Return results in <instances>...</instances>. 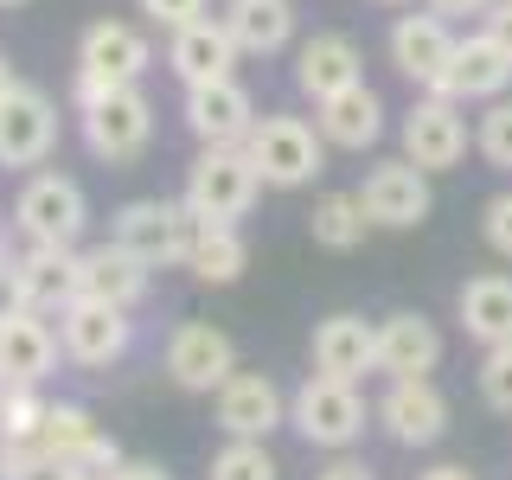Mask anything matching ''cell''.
Masks as SVG:
<instances>
[{
    "label": "cell",
    "mask_w": 512,
    "mask_h": 480,
    "mask_svg": "<svg viewBox=\"0 0 512 480\" xmlns=\"http://www.w3.org/2000/svg\"><path fill=\"white\" fill-rule=\"evenodd\" d=\"M256 192H263V173H256V160L244 154V141H224V148H199L186 173V205L199 224H237L250 218Z\"/></svg>",
    "instance_id": "6da1fadb"
},
{
    "label": "cell",
    "mask_w": 512,
    "mask_h": 480,
    "mask_svg": "<svg viewBox=\"0 0 512 480\" xmlns=\"http://www.w3.org/2000/svg\"><path fill=\"white\" fill-rule=\"evenodd\" d=\"M244 154L256 160L263 186H276V192L314 186L327 173V135L301 116H256V128L244 135Z\"/></svg>",
    "instance_id": "7a4b0ae2"
},
{
    "label": "cell",
    "mask_w": 512,
    "mask_h": 480,
    "mask_svg": "<svg viewBox=\"0 0 512 480\" xmlns=\"http://www.w3.org/2000/svg\"><path fill=\"white\" fill-rule=\"evenodd\" d=\"M116 244L148 269H186L192 244H199V218L186 199H128L116 212Z\"/></svg>",
    "instance_id": "3957f363"
},
{
    "label": "cell",
    "mask_w": 512,
    "mask_h": 480,
    "mask_svg": "<svg viewBox=\"0 0 512 480\" xmlns=\"http://www.w3.org/2000/svg\"><path fill=\"white\" fill-rule=\"evenodd\" d=\"M365 416H372V410H365V397H359L352 378L314 372L295 397H288V423L301 429L308 448H327V455H346V448L365 436Z\"/></svg>",
    "instance_id": "277c9868"
},
{
    "label": "cell",
    "mask_w": 512,
    "mask_h": 480,
    "mask_svg": "<svg viewBox=\"0 0 512 480\" xmlns=\"http://www.w3.org/2000/svg\"><path fill=\"white\" fill-rule=\"evenodd\" d=\"M77 122H84V148L96 160H109V167L141 160V154H148V141H154V103L141 96V84H116L103 103L77 109Z\"/></svg>",
    "instance_id": "5b68a950"
},
{
    "label": "cell",
    "mask_w": 512,
    "mask_h": 480,
    "mask_svg": "<svg viewBox=\"0 0 512 480\" xmlns=\"http://www.w3.org/2000/svg\"><path fill=\"white\" fill-rule=\"evenodd\" d=\"M58 346H64V359L84 365V372H109V365L135 346V320H128V308H116V301L77 295L71 308L58 314Z\"/></svg>",
    "instance_id": "8992f818"
},
{
    "label": "cell",
    "mask_w": 512,
    "mask_h": 480,
    "mask_svg": "<svg viewBox=\"0 0 512 480\" xmlns=\"http://www.w3.org/2000/svg\"><path fill=\"white\" fill-rule=\"evenodd\" d=\"M84 186L64 180V173H32L20 186V199H13V224L26 231V244H64L77 250V237H84Z\"/></svg>",
    "instance_id": "52a82bcc"
},
{
    "label": "cell",
    "mask_w": 512,
    "mask_h": 480,
    "mask_svg": "<svg viewBox=\"0 0 512 480\" xmlns=\"http://www.w3.org/2000/svg\"><path fill=\"white\" fill-rule=\"evenodd\" d=\"M359 205L384 231H416V224L436 212V192H429V173L416 160H378L359 186Z\"/></svg>",
    "instance_id": "ba28073f"
},
{
    "label": "cell",
    "mask_w": 512,
    "mask_h": 480,
    "mask_svg": "<svg viewBox=\"0 0 512 480\" xmlns=\"http://www.w3.org/2000/svg\"><path fill=\"white\" fill-rule=\"evenodd\" d=\"M468 122H461V103L423 90V103H410L404 116V160H416L423 173H455L468 160Z\"/></svg>",
    "instance_id": "9c48e42d"
},
{
    "label": "cell",
    "mask_w": 512,
    "mask_h": 480,
    "mask_svg": "<svg viewBox=\"0 0 512 480\" xmlns=\"http://www.w3.org/2000/svg\"><path fill=\"white\" fill-rule=\"evenodd\" d=\"M231 372H237V346H231L224 327H212V320H180V327L167 333V378L180 384V391L212 397Z\"/></svg>",
    "instance_id": "30bf717a"
},
{
    "label": "cell",
    "mask_w": 512,
    "mask_h": 480,
    "mask_svg": "<svg viewBox=\"0 0 512 480\" xmlns=\"http://www.w3.org/2000/svg\"><path fill=\"white\" fill-rule=\"evenodd\" d=\"M378 429L397 448H436L448 436V397L436 378H391V391L378 397Z\"/></svg>",
    "instance_id": "8fae6325"
},
{
    "label": "cell",
    "mask_w": 512,
    "mask_h": 480,
    "mask_svg": "<svg viewBox=\"0 0 512 480\" xmlns=\"http://www.w3.org/2000/svg\"><path fill=\"white\" fill-rule=\"evenodd\" d=\"M506 90H512V52L506 45L493 39L487 26L468 32V39H455L436 96H448V103H493V96H506Z\"/></svg>",
    "instance_id": "7c38bea8"
},
{
    "label": "cell",
    "mask_w": 512,
    "mask_h": 480,
    "mask_svg": "<svg viewBox=\"0 0 512 480\" xmlns=\"http://www.w3.org/2000/svg\"><path fill=\"white\" fill-rule=\"evenodd\" d=\"M58 148V109L45 90L13 84L0 103V167H45Z\"/></svg>",
    "instance_id": "4fadbf2b"
},
{
    "label": "cell",
    "mask_w": 512,
    "mask_h": 480,
    "mask_svg": "<svg viewBox=\"0 0 512 480\" xmlns=\"http://www.w3.org/2000/svg\"><path fill=\"white\" fill-rule=\"evenodd\" d=\"M13 276H20V308L45 314V320H58L84 295V263L64 244H32L26 256H13Z\"/></svg>",
    "instance_id": "5bb4252c"
},
{
    "label": "cell",
    "mask_w": 512,
    "mask_h": 480,
    "mask_svg": "<svg viewBox=\"0 0 512 480\" xmlns=\"http://www.w3.org/2000/svg\"><path fill=\"white\" fill-rule=\"evenodd\" d=\"M212 404H218V429H224V436L269 442V429L288 423V397L276 391V378H269V372H231L212 391Z\"/></svg>",
    "instance_id": "9a60e30c"
},
{
    "label": "cell",
    "mask_w": 512,
    "mask_h": 480,
    "mask_svg": "<svg viewBox=\"0 0 512 480\" xmlns=\"http://www.w3.org/2000/svg\"><path fill=\"white\" fill-rule=\"evenodd\" d=\"M448 52H455V20H442L436 7H429V13H397V26H391V64L410 77L416 90H436L442 84Z\"/></svg>",
    "instance_id": "2e32d148"
},
{
    "label": "cell",
    "mask_w": 512,
    "mask_h": 480,
    "mask_svg": "<svg viewBox=\"0 0 512 480\" xmlns=\"http://www.w3.org/2000/svg\"><path fill=\"white\" fill-rule=\"evenodd\" d=\"M237 39H231V26L212 20V13H199V20H186V26H173V45H167V64H173V77L192 90V84H218V77H237Z\"/></svg>",
    "instance_id": "e0dca14e"
},
{
    "label": "cell",
    "mask_w": 512,
    "mask_h": 480,
    "mask_svg": "<svg viewBox=\"0 0 512 480\" xmlns=\"http://www.w3.org/2000/svg\"><path fill=\"white\" fill-rule=\"evenodd\" d=\"M186 128L199 148H224V141H244L256 128V103L237 77H218V84H192L186 90Z\"/></svg>",
    "instance_id": "ac0fdd59"
},
{
    "label": "cell",
    "mask_w": 512,
    "mask_h": 480,
    "mask_svg": "<svg viewBox=\"0 0 512 480\" xmlns=\"http://www.w3.org/2000/svg\"><path fill=\"white\" fill-rule=\"evenodd\" d=\"M314 128L327 135V148H346V154L378 148V135H384V103H378V90L359 77V84L320 96V103H314Z\"/></svg>",
    "instance_id": "d6986e66"
},
{
    "label": "cell",
    "mask_w": 512,
    "mask_h": 480,
    "mask_svg": "<svg viewBox=\"0 0 512 480\" xmlns=\"http://www.w3.org/2000/svg\"><path fill=\"white\" fill-rule=\"evenodd\" d=\"M64 346L52 333V320L32 314V308H13L7 320H0V372H7L13 384H45L58 372Z\"/></svg>",
    "instance_id": "ffe728a7"
},
{
    "label": "cell",
    "mask_w": 512,
    "mask_h": 480,
    "mask_svg": "<svg viewBox=\"0 0 512 480\" xmlns=\"http://www.w3.org/2000/svg\"><path fill=\"white\" fill-rule=\"evenodd\" d=\"M77 64L96 71V77H109V84H141V77L154 71V45L128 20H96L84 39H77Z\"/></svg>",
    "instance_id": "44dd1931"
},
{
    "label": "cell",
    "mask_w": 512,
    "mask_h": 480,
    "mask_svg": "<svg viewBox=\"0 0 512 480\" xmlns=\"http://www.w3.org/2000/svg\"><path fill=\"white\" fill-rule=\"evenodd\" d=\"M442 365V333L429 314H391L378 320V372L384 378H429Z\"/></svg>",
    "instance_id": "7402d4cb"
},
{
    "label": "cell",
    "mask_w": 512,
    "mask_h": 480,
    "mask_svg": "<svg viewBox=\"0 0 512 480\" xmlns=\"http://www.w3.org/2000/svg\"><path fill=\"white\" fill-rule=\"evenodd\" d=\"M314 372L352 378V384L365 372H378V327L359 320V314H327L314 327Z\"/></svg>",
    "instance_id": "603a6c76"
},
{
    "label": "cell",
    "mask_w": 512,
    "mask_h": 480,
    "mask_svg": "<svg viewBox=\"0 0 512 480\" xmlns=\"http://www.w3.org/2000/svg\"><path fill=\"white\" fill-rule=\"evenodd\" d=\"M359 39L352 32H314L308 45L295 52V84H301V96H333V90H346V84H359Z\"/></svg>",
    "instance_id": "cb8c5ba5"
},
{
    "label": "cell",
    "mask_w": 512,
    "mask_h": 480,
    "mask_svg": "<svg viewBox=\"0 0 512 480\" xmlns=\"http://www.w3.org/2000/svg\"><path fill=\"white\" fill-rule=\"evenodd\" d=\"M77 263H84V295L116 301V308H141V301H148V276H154V269L141 263V256H128L116 237L96 244V250H77Z\"/></svg>",
    "instance_id": "d4e9b609"
},
{
    "label": "cell",
    "mask_w": 512,
    "mask_h": 480,
    "mask_svg": "<svg viewBox=\"0 0 512 480\" xmlns=\"http://www.w3.org/2000/svg\"><path fill=\"white\" fill-rule=\"evenodd\" d=\"M244 58H276L295 39V0H224L218 13Z\"/></svg>",
    "instance_id": "484cf974"
},
{
    "label": "cell",
    "mask_w": 512,
    "mask_h": 480,
    "mask_svg": "<svg viewBox=\"0 0 512 480\" xmlns=\"http://www.w3.org/2000/svg\"><path fill=\"white\" fill-rule=\"evenodd\" d=\"M455 308L474 346H512V276H468Z\"/></svg>",
    "instance_id": "4316f807"
},
{
    "label": "cell",
    "mask_w": 512,
    "mask_h": 480,
    "mask_svg": "<svg viewBox=\"0 0 512 480\" xmlns=\"http://www.w3.org/2000/svg\"><path fill=\"white\" fill-rule=\"evenodd\" d=\"M365 231H372V218H365L359 192H327V199H314V212H308V237H314V250L352 256V250L365 244Z\"/></svg>",
    "instance_id": "83f0119b"
},
{
    "label": "cell",
    "mask_w": 512,
    "mask_h": 480,
    "mask_svg": "<svg viewBox=\"0 0 512 480\" xmlns=\"http://www.w3.org/2000/svg\"><path fill=\"white\" fill-rule=\"evenodd\" d=\"M186 269H192L199 282H212V288H231V282L250 269L244 231H237V224H199V244H192Z\"/></svg>",
    "instance_id": "f1b7e54d"
},
{
    "label": "cell",
    "mask_w": 512,
    "mask_h": 480,
    "mask_svg": "<svg viewBox=\"0 0 512 480\" xmlns=\"http://www.w3.org/2000/svg\"><path fill=\"white\" fill-rule=\"evenodd\" d=\"M103 436V429L90 423V410L84 404H45V423H39V442L52 448V455L64 461V468H71L77 455H84V448Z\"/></svg>",
    "instance_id": "f546056e"
},
{
    "label": "cell",
    "mask_w": 512,
    "mask_h": 480,
    "mask_svg": "<svg viewBox=\"0 0 512 480\" xmlns=\"http://www.w3.org/2000/svg\"><path fill=\"white\" fill-rule=\"evenodd\" d=\"M276 474H282L276 455H269L256 436H231L212 455V474H205V480H276Z\"/></svg>",
    "instance_id": "4dcf8cb0"
},
{
    "label": "cell",
    "mask_w": 512,
    "mask_h": 480,
    "mask_svg": "<svg viewBox=\"0 0 512 480\" xmlns=\"http://www.w3.org/2000/svg\"><path fill=\"white\" fill-rule=\"evenodd\" d=\"M0 480H71V474H64V461L52 448L32 436V442H0Z\"/></svg>",
    "instance_id": "1f68e13d"
},
{
    "label": "cell",
    "mask_w": 512,
    "mask_h": 480,
    "mask_svg": "<svg viewBox=\"0 0 512 480\" xmlns=\"http://www.w3.org/2000/svg\"><path fill=\"white\" fill-rule=\"evenodd\" d=\"M474 148H480V160H487V167L512 173V96H493V109H487V116H480V128H474Z\"/></svg>",
    "instance_id": "d6a6232c"
},
{
    "label": "cell",
    "mask_w": 512,
    "mask_h": 480,
    "mask_svg": "<svg viewBox=\"0 0 512 480\" xmlns=\"http://www.w3.org/2000/svg\"><path fill=\"white\" fill-rule=\"evenodd\" d=\"M39 423H45L39 384H13L7 404H0V442H32V436H39Z\"/></svg>",
    "instance_id": "836d02e7"
},
{
    "label": "cell",
    "mask_w": 512,
    "mask_h": 480,
    "mask_svg": "<svg viewBox=\"0 0 512 480\" xmlns=\"http://www.w3.org/2000/svg\"><path fill=\"white\" fill-rule=\"evenodd\" d=\"M480 397H487V410L512 416V346H480Z\"/></svg>",
    "instance_id": "e575fe53"
},
{
    "label": "cell",
    "mask_w": 512,
    "mask_h": 480,
    "mask_svg": "<svg viewBox=\"0 0 512 480\" xmlns=\"http://www.w3.org/2000/svg\"><path fill=\"white\" fill-rule=\"evenodd\" d=\"M480 237H487L493 256L512 263V192H493V199H487V212H480Z\"/></svg>",
    "instance_id": "d590c367"
},
{
    "label": "cell",
    "mask_w": 512,
    "mask_h": 480,
    "mask_svg": "<svg viewBox=\"0 0 512 480\" xmlns=\"http://www.w3.org/2000/svg\"><path fill=\"white\" fill-rule=\"evenodd\" d=\"M116 468H122V448L109 442V436H96V442H90V448H84V455H77L64 474H71V480H116Z\"/></svg>",
    "instance_id": "8d00e7d4"
},
{
    "label": "cell",
    "mask_w": 512,
    "mask_h": 480,
    "mask_svg": "<svg viewBox=\"0 0 512 480\" xmlns=\"http://www.w3.org/2000/svg\"><path fill=\"white\" fill-rule=\"evenodd\" d=\"M141 13H148V20L154 26H186V20H199V13H205V0H141Z\"/></svg>",
    "instance_id": "74e56055"
},
{
    "label": "cell",
    "mask_w": 512,
    "mask_h": 480,
    "mask_svg": "<svg viewBox=\"0 0 512 480\" xmlns=\"http://www.w3.org/2000/svg\"><path fill=\"white\" fill-rule=\"evenodd\" d=\"M480 26H487V32H493V39H500V45H506V52H512V0H493V7H487V13H480Z\"/></svg>",
    "instance_id": "f35d334b"
},
{
    "label": "cell",
    "mask_w": 512,
    "mask_h": 480,
    "mask_svg": "<svg viewBox=\"0 0 512 480\" xmlns=\"http://www.w3.org/2000/svg\"><path fill=\"white\" fill-rule=\"evenodd\" d=\"M314 480H378V474L365 468V461H352V455H333V461H327V468H320Z\"/></svg>",
    "instance_id": "ab89813d"
},
{
    "label": "cell",
    "mask_w": 512,
    "mask_h": 480,
    "mask_svg": "<svg viewBox=\"0 0 512 480\" xmlns=\"http://www.w3.org/2000/svg\"><path fill=\"white\" fill-rule=\"evenodd\" d=\"M429 7H436L442 20H468V13H487L493 0H429Z\"/></svg>",
    "instance_id": "60d3db41"
},
{
    "label": "cell",
    "mask_w": 512,
    "mask_h": 480,
    "mask_svg": "<svg viewBox=\"0 0 512 480\" xmlns=\"http://www.w3.org/2000/svg\"><path fill=\"white\" fill-rule=\"evenodd\" d=\"M20 308V276H13V263H0V320Z\"/></svg>",
    "instance_id": "b9f144b4"
},
{
    "label": "cell",
    "mask_w": 512,
    "mask_h": 480,
    "mask_svg": "<svg viewBox=\"0 0 512 480\" xmlns=\"http://www.w3.org/2000/svg\"><path fill=\"white\" fill-rule=\"evenodd\" d=\"M116 480H173V474L160 468V461H122V468H116Z\"/></svg>",
    "instance_id": "7bdbcfd3"
},
{
    "label": "cell",
    "mask_w": 512,
    "mask_h": 480,
    "mask_svg": "<svg viewBox=\"0 0 512 480\" xmlns=\"http://www.w3.org/2000/svg\"><path fill=\"white\" fill-rule=\"evenodd\" d=\"M416 480H474V468H461V461H442V468H429V474H416Z\"/></svg>",
    "instance_id": "ee69618b"
},
{
    "label": "cell",
    "mask_w": 512,
    "mask_h": 480,
    "mask_svg": "<svg viewBox=\"0 0 512 480\" xmlns=\"http://www.w3.org/2000/svg\"><path fill=\"white\" fill-rule=\"evenodd\" d=\"M7 90H13V64L0 58V103H7Z\"/></svg>",
    "instance_id": "f6af8a7d"
},
{
    "label": "cell",
    "mask_w": 512,
    "mask_h": 480,
    "mask_svg": "<svg viewBox=\"0 0 512 480\" xmlns=\"http://www.w3.org/2000/svg\"><path fill=\"white\" fill-rule=\"evenodd\" d=\"M7 391H13V378H7V372H0V404H7Z\"/></svg>",
    "instance_id": "bcb514c9"
},
{
    "label": "cell",
    "mask_w": 512,
    "mask_h": 480,
    "mask_svg": "<svg viewBox=\"0 0 512 480\" xmlns=\"http://www.w3.org/2000/svg\"><path fill=\"white\" fill-rule=\"evenodd\" d=\"M0 263H13V256H7V237H0Z\"/></svg>",
    "instance_id": "7dc6e473"
},
{
    "label": "cell",
    "mask_w": 512,
    "mask_h": 480,
    "mask_svg": "<svg viewBox=\"0 0 512 480\" xmlns=\"http://www.w3.org/2000/svg\"><path fill=\"white\" fill-rule=\"evenodd\" d=\"M378 7H404V0H378Z\"/></svg>",
    "instance_id": "c3c4849f"
},
{
    "label": "cell",
    "mask_w": 512,
    "mask_h": 480,
    "mask_svg": "<svg viewBox=\"0 0 512 480\" xmlns=\"http://www.w3.org/2000/svg\"><path fill=\"white\" fill-rule=\"evenodd\" d=\"M0 7H26V0H0Z\"/></svg>",
    "instance_id": "681fc988"
}]
</instances>
